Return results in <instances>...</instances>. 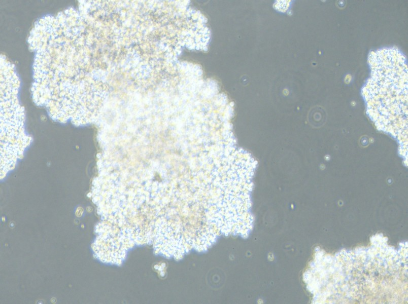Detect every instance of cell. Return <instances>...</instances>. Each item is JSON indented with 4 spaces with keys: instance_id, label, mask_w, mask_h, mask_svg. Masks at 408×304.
I'll return each instance as SVG.
<instances>
[{
    "instance_id": "6da1fadb",
    "label": "cell",
    "mask_w": 408,
    "mask_h": 304,
    "mask_svg": "<svg viewBox=\"0 0 408 304\" xmlns=\"http://www.w3.org/2000/svg\"><path fill=\"white\" fill-rule=\"evenodd\" d=\"M371 72L362 89L366 113L380 131L397 140L401 156H407V65L397 48L371 51Z\"/></svg>"
}]
</instances>
